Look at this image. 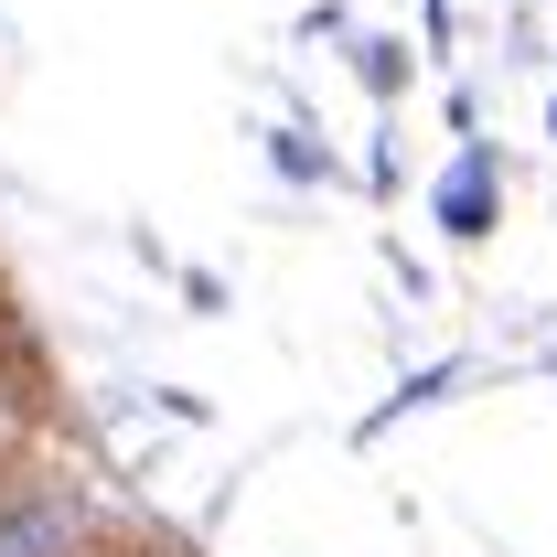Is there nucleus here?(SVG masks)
<instances>
[{
    "label": "nucleus",
    "instance_id": "nucleus-1",
    "mask_svg": "<svg viewBox=\"0 0 557 557\" xmlns=\"http://www.w3.org/2000/svg\"><path fill=\"white\" fill-rule=\"evenodd\" d=\"M0 557H86L75 493H0Z\"/></svg>",
    "mask_w": 557,
    "mask_h": 557
}]
</instances>
